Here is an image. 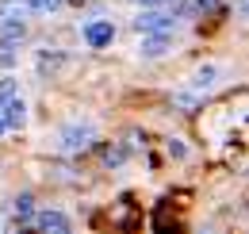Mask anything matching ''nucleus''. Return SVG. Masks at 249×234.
Wrapping results in <instances>:
<instances>
[{
	"label": "nucleus",
	"mask_w": 249,
	"mask_h": 234,
	"mask_svg": "<svg viewBox=\"0 0 249 234\" xmlns=\"http://www.w3.org/2000/svg\"><path fill=\"white\" fill-rule=\"evenodd\" d=\"M92 138H96V127H92V123H73V127H65L62 146L65 150H85V146H92Z\"/></svg>",
	"instance_id": "nucleus-3"
},
{
	"label": "nucleus",
	"mask_w": 249,
	"mask_h": 234,
	"mask_svg": "<svg viewBox=\"0 0 249 234\" xmlns=\"http://www.w3.org/2000/svg\"><path fill=\"white\" fill-rule=\"evenodd\" d=\"M0 119H4V127H16V131L27 123V108H23V100H19L16 92L0 96Z\"/></svg>",
	"instance_id": "nucleus-1"
},
{
	"label": "nucleus",
	"mask_w": 249,
	"mask_h": 234,
	"mask_svg": "<svg viewBox=\"0 0 249 234\" xmlns=\"http://www.w3.org/2000/svg\"><path fill=\"white\" fill-rule=\"evenodd\" d=\"M134 4H142V8H165V4H173V0H134Z\"/></svg>",
	"instance_id": "nucleus-11"
},
{
	"label": "nucleus",
	"mask_w": 249,
	"mask_h": 234,
	"mask_svg": "<svg viewBox=\"0 0 249 234\" xmlns=\"http://www.w3.org/2000/svg\"><path fill=\"white\" fill-rule=\"evenodd\" d=\"M58 4H62V0H27V8H31V12H54Z\"/></svg>",
	"instance_id": "nucleus-9"
},
{
	"label": "nucleus",
	"mask_w": 249,
	"mask_h": 234,
	"mask_svg": "<svg viewBox=\"0 0 249 234\" xmlns=\"http://www.w3.org/2000/svg\"><path fill=\"white\" fill-rule=\"evenodd\" d=\"M35 227L46 231V234H65V231H69V219H65L62 211H42V215L35 219Z\"/></svg>",
	"instance_id": "nucleus-6"
},
{
	"label": "nucleus",
	"mask_w": 249,
	"mask_h": 234,
	"mask_svg": "<svg viewBox=\"0 0 249 234\" xmlns=\"http://www.w3.org/2000/svg\"><path fill=\"white\" fill-rule=\"evenodd\" d=\"M23 31H27V23H23V12H8V16H4V23H0V39H4V42L23 39Z\"/></svg>",
	"instance_id": "nucleus-5"
},
{
	"label": "nucleus",
	"mask_w": 249,
	"mask_h": 234,
	"mask_svg": "<svg viewBox=\"0 0 249 234\" xmlns=\"http://www.w3.org/2000/svg\"><path fill=\"white\" fill-rule=\"evenodd\" d=\"M134 27L142 31V35H169L173 31V16H165V12H142L138 20H134Z\"/></svg>",
	"instance_id": "nucleus-2"
},
{
	"label": "nucleus",
	"mask_w": 249,
	"mask_h": 234,
	"mask_svg": "<svg viewBox=\"0 0 249 234\" xmlns=\"http://www.w3.org/2000/svg\"><path fill=\"white\" fill-rule=\"evenodd\" d=\"M196 4H199V8H215L218 0H196Z\"/></svg>",
	"instance_id": "nucleus-12"
},
{
	"label": "nucleus",
	"mask_w": 249,
	"mask_h": 234,
	"mask_svg": "<svg viewBox=\"0 0 249 234\" xmlns=\"http://www.w3.org/2000/svg\"><path fill=\"white\" fill-rule=\"evenodd\" d=\"M16 215H19V219L31 215V196H19V200H16Z\"/></svg>",
	"instance_id": "nucleus-10"
},
{
	"label": "nucleus",
	"mask_w": 249,
	"mask_h": 234,
	"mask_svg": "<svg viewBox=\"0 0 249 234\" xmlns=\"http://www.w3.org/2000/svg\"><path fill=\"white\" fill-rule=\"evenodd\" d=\"M207 85H215V65H207V69L196 73V88H207Z\"/></svg>",
	"instance_id": "nucleus-8"
},
{
	"label": "nucleus",
	"mask_w": 249,
	"mask_h": 234,
	"mask_svg": "<svg viewBox=\"0 0 249 234\" xmlns=\"http://www.w3.org/2000/svg\"><path fill=\"white\" fill-rule=\"evenodd\" d=\"M0 131H4V119H0Z\"/></svg>",
	"instance_id": "nucleus-13"
},
{
	"label": "nucleus",
	"mask_w": 249,
	"mask_h": 234,
	"mask_svg": "<svg viewBox=\"0 0 249 234\" xmlns=\"http://www.w3.org/2000/svg\"><path fill=\"white\" fill-rule=\"evenodd\" d=\"M85 39H89V46H107L111 39H115V27L107 23V20H96L85 27Z\"/></svg>",
	"instance_id": "nucleus-4"
},
{
	"label": "nucleus",
	"mask_w": 249,
	"mask_h": 234,
	"mask_svg": "<svg viewBox=\"0 0 249 234\" xmlns=\"http://www.w3.org/2000/svg\"><path fill=\"white\" fill-rule=\"evenodd\" d=\"M165 50H169V35H146L142 39V54L146 58H161Z\"/></svg>",
	"instance_id": "nucleus-7"
}]
</instances>
